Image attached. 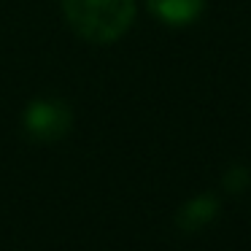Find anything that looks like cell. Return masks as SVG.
<instances>
[{
  "instance_id": "cell-2",
  "label": "cell",
  "mask_w": 251,
  "mask_h": 251,
  "mask_svg": "<svg viewBox=\"0 0 251 251\" xmlns=\"http://www.w3.org/2000/svg\"><path fill=\"white\" fill-rule=\"evenodd\" d=\"M25 127L33 138L41 141H57L71 127V111L60 100H35L25 111Z\"/></svg>"
},
{
  "instance_id": "cell-3",
  "label": "cell",
  "mask_w": 251,
  "mask_h": 251,
  "mask_svg": "<svg viewBox=\"0 0 251 251\" xmlns=\"http://www.w3.org/2000/svg\"><path fill=\"white\" fill-rule=\"evenodd\" d=\"M149 11L168 25H189L205 8V0H146Z\"/></svg>"
},
{
  "instance_id": "cell-4",
  "label": "cell",
  "mask_w": 251,
  "mask_h": 251,
  "mask_svg": "<svg viewBox=\"0 0 251 251\" xmlns=\"http://www.w3.org/2000/svg\"><path fill=\"white\" fill-rule=\"evenodd\" d=\"M219 213V200L213 195H200L195 200H189L178 213V227L181 229H200L205 224H211Z\"/></svg>"
},
{
  "instance_id": "cell-5",
  "label": "cell",
  "mask_w": 251,
  "mask_h": 251,
  "mask_svg": "<svg viewBox=\"0 0 251 251\" xmlns=\"http://www.w3.org/2000/svg\"><path fill=\"white\" fill-rule=\"evenodd\" d=\"M251 184V173L246 168H229L227 173H224V186H227L229 192H243L246 186Z\"/></svg>"
},
{
  "instance_id": "cell-1",
  "label": "cell",
  "mask_w": 251,
  "mask_h": 251,
  "mask_svg": "<svg viewBox=\"0 0 251 251\" xmlns=\"http://www.w3.org/2000/svg\"><path fill=\"white\" fill-rule=\"evenodd\" d=\"M65 19L81 38L111 44L130 30L135 0H62Z\"/></svg>"
}]
</instances>
